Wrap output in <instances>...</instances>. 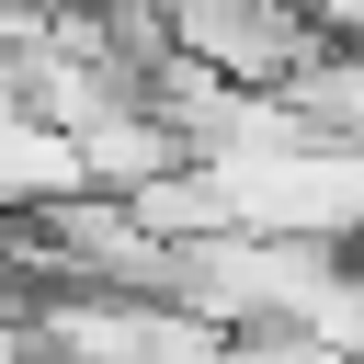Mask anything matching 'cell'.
<instances>
[{
	"instance_id": "obj_4",
	"label": "cell",
	"mask_w": 364,
	"mask_h": 364,
	"mask_svg": "<svg viewBox=\"0 0 364 364\" xmlns=\"http://www.w3.org/2000/svg\"><path fill=\"white\" fill-rule=\"evenodd\" d=\"M353 273H364V250H353Z\"/></svg>"
},
{
	"instance_id": "obj_3",
	"label": "cell",
	"mask_w": 364,
	"mask_h": 364,
	"mask_svg": "<svg viewBox=\"0 0 364 364\" xmlns=\"http://www.w3.org/2000/svg\"><path fill=\"white\" fill-rule=\"evenodd\" d=\"M11 296H23V273H11V250H0V307H11Z\"/></svg>"
},
{
	"instance_id": "obj_2",
	"label": "cell",
	"mask_w": 364,
	"mask_h": 364,
	"mask_svg": "<svg viewBox=\"0 0 364 364\" xmlns=\"http://www.w3.org/2000/svg\"><path fill=\"white\" fill-rule=\"evenodd\" d=\"M284 102H296L318 136H353V148H364V46H318V57L284 80Z\"/></svg>"
},
{
	"instance_id": "obj_1",
	"label": "cell",
	"mask_w": 364,
	"mask_h": 364,
	"mask_svg": "<svg viewBox=\"0 0 364 364\" xmlns=\"http://www.w3.org/2000/svg\"><path fill=\"white\" fill-rule=\"evenodd\" d=\"M159 34H171V57H193L216 80H250V91H284L318 57L296 0H159Z\"/></svg>"
}]
</instances>
